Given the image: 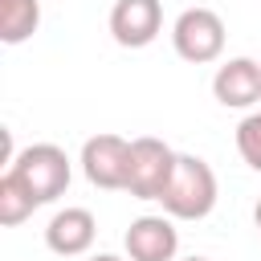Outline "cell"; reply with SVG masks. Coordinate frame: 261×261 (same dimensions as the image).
I'll use <instances>...</instances> for the list:
<instances>
[{
  "mask_svg": "<svg viewBox=\"0 0 261 261\" xmlns=\"http://www.w3.org/2000/svg\"><path fill=\"white\" fill-rule=\"evenodd\" d=\"M224 20H220V12H212V8H184L179 16H175V24H171V45H175V53L184 57V61H192V65H208V61H216L220 53H224Z\"/></svg>",
  "mask_w": 261,
  "mask_h": 261,
  "instance_id": "3",
  "label": "cell"
},
{
  "mask_svg": "<svg viewBox=\"0 0 261 261\" xmlns=\"http://www.w3.org/2000/svg\"><path fill=\"white\" fill-rule=\"evenodd\" d=\"M184 261H208V257H184Z\"/></svg>",
  "mask_w": 261,
  "mask_h": 261,
  "instance_id": "15",
  "label": "cell"
},
{
  "mask_svg": "<svg viewBox=\"0 0 261 261\" xmlns=\"http://www.w3.org/2000/svg\"><path fill=\"white\" fill-rule=\"evenodd\" d=\"M175 151L155 139V135H143V139H130V175H126V192L135 200H159L171 184V171H175Z\"/></svg>",
  "mask_w": 261,
  "mask_h": 261,
  "instance_id": "4",
  "label": "cell"
},
{
  "mask_svg": "<svg viewBox=\"0 0 261 261\" xmlns=\"http://www.w3.org/2000/svg\"><path fill=\"white\" fill-rule=\"evenodd\" d=\"M212 94L228 110L257 106L261 102V61H253V57H228L216 69V77H212Z\"/></svg>",
  "mask_w": 261,
  "mask_h": 261,
  "instance_id": "7",
  "label": "cell"
},
{
  "mask_svg": "<svg viewBox=\"0 0 261 261\" xmlns=\"http://www.w3.org/2000/svg\"><path fill=\"white\" fill-rule=\"evenodd\" d=\"M122 245H126L130 261H175L179 232H175L171 216H139V220H130Z\"/></svg>",
  "mask_w": 261,
  "mask_h": 261,
  "instance_id": "8",
  "label": "cell"
},
{
  "mask_svg": "<svg viewBox=\"0 0 261 261\" xmlns=\"http://www.w3.org/2000/svg\"><path fill=\"white\" fill-rule=\"evenodd\" d=\"M94 237H98V220H94L90 208H61V212H53V220L45 228V245L57 257H82V253H90Z\"/></svg>",
  "mask_w": 261,
  "mask_h": 261,
  "instance_id": "9",
  "label": "cell"
},
{
  "mask_svg": "<svg viewBox=\"0 0 261 261\" xmlns=\"http://www.w3.org/2000/svg\"><path fill=\"white\" fill-rule=\"evenodd\" d=\"M41 24V0H0V41L20 45Z\"/></svg>",
  "mask_w": 261,
  "mask_h": 261,
  "instance_id": "10",
  "label": "cell"
},
{
  "mask_svg": "<svg viewBox=\"0 0 261 261\" xmlns=\"http://www.w3.org/2000/svg\"><path fill=\"white\" fill-rule=\"evenodd\" d=\"M37 208H41V204L29 196V188H24L12 171H4V175H0V224H4V228H16V224H24Z\"/></svg>",
  "mask_w": 261,
  "mask_h": 261,
  "instance_id": "11",
  "label": "cell"
},
{
  "mask_svg": "<svg viewBox=\"0 0 261 261\" xmlns=\"http://www.w3.org/2000/svg\"><path fill=\"white\" fill-rule=\"evenodd\" d=\"M237 151H241V159L253 171H261V106L241 118V126H237Z\"/></svg>",
  "mask_w": 261,
  "mask_h": 261,
  "instance_id": "12",
  "label": "cell"
},
{
  "mask_svg": "<svg viewBox=\"0 0 261 261\" xmlns=\"http://www.w3.org/2000/svg\"><path fill=\"white\" fill-rule=\"evenodd\" d=\"M90 261H122V257H114V253H98V257H90Z\"/></svg>",
  "mask_w": 261,
  "mask_h": 261,
  "instance_id": "13",
  "label": "cell"
},
{
  "mask_svg": "<svg viewBox=\"0 0 261 261\" xmlns=\"http://www.w3.org/2000/svg\"><path fill=\"white\" fill-rule=\"evenodd\" d=\"M253 224H257V232H261V200H257V208H253Z\"/></svg>",
  "mask_w": 261,
  "mask_h": 261,
  "instance_id": "14",
  "label": "cell"
},
{
  "mask_svg": "<svg viewBox=\"0 0 261 261\" xmlns=\"http://www.w3.org/2000/svg\"><path fill=\"white\" fill-rule=\"evenodd\" d=\"M159 204L171 220H204L216 208V171L200 155H179Z\"/></svg>",
  "mask_w": 261,
  "mask_h": 261,
  "instance_id": "1",
  "label": "cell"
},
{
  "mask_svg": "<svg viewBox=\"0 0 261 261\" xmlns=\"http://www.w3.org/2000/svg\"><path fill=\"white\" fill-rule=\"evenodd\" d=\"M82 171L94 188L106 192H126V175H130V139L122 135H94L82 147Z\"/></svg>",
  "mask_w": 261,
  "mask_h": 261,
  "instance_id": "5",
  "label": "cell"
},
{
  "mask_svg": "<svg viewBox=\"0 0 261 261\" xmlns=\"http://www.w3.org/2000/svg\"><path fill=\"white\" fill-rule=\"evenodd\" d=\"M163 33V0H114L110 37L122 49H147Z\"/></svg>",
  "mask_w": 261,
  "mask_h": 261,
  "instance_id": "6",
  "label": "cell"
},
{
  "mask_svg": "<svg viewBox=\"0 0 261 261\" xmlns=\"http://www.w3.org/2000/svg\"><path fill=\"white\" fill-rule=\"evenodd\" d=\"M4 171H12V175L29 188V196H33L37 204H53L57 196H65L69 175H73L69 155H65L57 143H29V147H20L16 159H12Z\"/></svg>",
  "mask_w": 261,
  "mask_h": 261,
  "instance_id": "2",
  "label": "cell"
}]
</instances>
